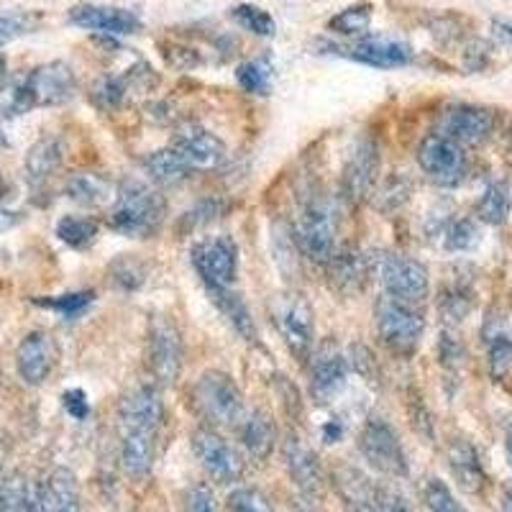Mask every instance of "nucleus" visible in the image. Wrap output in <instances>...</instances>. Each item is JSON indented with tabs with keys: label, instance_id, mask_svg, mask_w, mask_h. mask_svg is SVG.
I'll return each mask as SVG.
<instances>
[{
	"label": "nucleus",
	"instance_id": "obj_5",
	"mask_svg": "<svg viewBox=\"0 0 512 512\" xmlns=\"http://www.w3.org/2000/svg\"><path fill=\"white\" fill-rule=\"evenodd\" d=\"M272 318L287 351L300 364H308L315 349V313L308 297L303 292H282L272 305Z\"/></svg>",
	"mask_w": 512,
	"mask_h": 512
},
{
	"label": "nucleus",
	"instance_id": "obj_24",
	"mask_svg": "<svg viewBox=\"0 0 512 512\" xmlns=\"http://www.w3.org/2000/svg\"><path fill=\"white\" fill-rule=\"evenodd\" d=\"M70 21L75 26L90 31H103L111 36H128L141 29V21L136 13L126 8H108V6H77L70 11Z\"/></svg>",
	"mask_w": 512,
	"mask_h": 512
},
{
	"label": "nucleus",
	"instance_id": "obj_50",
	"mask_svg": "<svg viewBox=\"0 0 512 512\" xmlns=\"http://www.w3.org/2000/svg\"><path fill=\"white\" fill-rule=\"evenodd\" d=\"M349 364L361 374V377H367L369 382H374V377H377V359H374V354L364 344L351 346Z\"/></svg>",
	"mask_w": 512,
	"mask_h": 512
},
{
	"label": "nucleus",
	"instance_id": "obj_10",
	"mask_svg": "<svg viewBox=\"0 0 512 512\" xmlns=\"http://www.w3.org/2000/svg\"><path fill=\"white\" fill-rule=\"evenodd\" d=\"M418 164L423 175L438 187H456L466 177L464 146L441 134H428L420 141Z\"/></svg>",
	"mask_w": 512,
	"mask_h": 512
},
{
	"label": "nucleus",
	"instance_id": "obj_51",
	"mask_svg": "<svg viewBox=\"0 0 512 512\" xmlns=\"http://www.w3.org/2000/svg\"><path fill=\"white\" fill-rule=\"evenodd\" d=\"M31 29V18L24 13H8V16H0V44L13 41L16 36L26 34Z\"/></svg>",
	"mask_w": 512,
	"mask_h": 512
},
{
	"label": "nucleus",
	"instance_id": "obj_55",
	"mask_svg": "<svg viewBox=\"0 0 512 512\" xmlns=\"http://www.w3.org/2000/svg\"><path fill=\"white\" fill-rule=\"evenodd\" d=\"M21 223V216L18 213H11V210H0V231H11L13 226Z\"/></svg>",
	"mask_w": 512,
	"mask_h": 512
},
{
	"label": "nucleus",
	"instance_id": "obj_7",
	"mask_svg": "<svg viewBox=\"0 0 512 512\" xmlns=\"http://www.w3.org/2000/svg\"><path fill=\"white\" fill-rule=\"evenodd\" d=\"M359 451L372 469L387 477H408L410 464L405 446L390 423L379 415L367 418L359 433Z\"/></svg>",
	"mask_w": 512,
	"mask_h": 512
},
{
	"label": "nucleus",
	"instance_id": "obj_2",
	"mask_svg": "<svg viewBox=\"0 0 512 512\" xmlns=\"http://www.w3.org/2000/svg\"><path fill=\"white\" fill-rule=\"evenodd\" d=\"M167 216V200L141 180H126L116 190L111 210H108V226L128 239H149L159 231Z\"/></svg>",
	"mask_w": 512,
	"mask_h": 512
},
{
	"label": "nucleus",
	"instance_id": "obj_28",
	"mask_svg": "<svg viewBox=\"0 0 512 512\" xmlns=\"http://www.w3.org/2000/svg\"><path fill=\"white\" fill-rule=\"evenodd\" d=\"M208 295L213 300L223 318L233 326V331L239 333L244 341H254L256 338V323L251 318V310L241 292L231 290V287H208Z\"/></svg>",
	"mask_w": 512,
	"mask_h": 512
},
{
	"label": "nucleus",
	"instance_id": "obj_4",
	"mask_svg": "<svg viewBox=\"0 0 512 512\" xmlns=\"http://www.w3.org/2000/svg\"><path fill=\"white\" fill-rule=\"evenodd\" d=\"M372 274L382 282L384 292L400 303L418 305L428 297L431 280H428V269L413 259V256L395 254V251H374L369 254Z\"/></svg>",
	"mask_w": 512,
	"mask_h": 512
},
{
	"label": "nucleus",
	"instance_id": "obj_22",
	"mask_svg": "<svg viewBox=\"0 0 512 512\" xmlns=\"http://www.w3.org/2000/svg\"><path fill=\"white\" fill-rule=\"evenodd\" d=\"M34 512H80V484L75 472L57 466L36 487Z\"/></svg>",
	"mask_w": 512,
	"mask_h": 512
},
{
	"label": "nucleus",
	"instance_id": "obj_46",
	"mask_svg": "<svg viewBox=\"0 0 512 512\" xmlns=\"http://www.w3.org/2000/svg\"><path fill=\"white\" fill-rule=\"evenodd\" d=\"M228 512H274V507L259 489L239 487L228 495Z\"/></svg>",
	"mask_w": 512,
	"mask_h": 512
},
{
	"label": "nucleus",
	"instance_id": "obj_39",
	"mask_svg": "<svg viewBox=\"0 0 512 512\" xmlns=\"http://www.w3.org/2000/svg\"><path fill=\"white\" fill-rule=\"evenodd\" d=\"M410 180L402 175L390 177V180H384L382 187H379L377 198H374V208L382 210V213H390V210L402 208V205L408 203L410 198Z\"/></svg>",
	"mask_w": 512,
	"mask_h": 512
},
{
	"label": "nucleus",
	"instance_id": "obj_54",
	"mask_svg": "<svg viewBox=\"0 0 512 512\" xmlns=\"http://www.w3.org/2000/svg\"><path fill=\"white\" fill-rule=\"evenodd\" d=\"M492 31H495V36L500 41L512 44V26L510 24H505V21H492Z\"/></svg>",
	"mask_w": 512,
	"mask_h": 512
},
{
	"label": "nucleus",
	"instance_id": "obj_23",
	"mask_svg": "<svg viewBox=\"0 0 512 512\" xmlns=\"http://www.w3.org/2000/svg\"><path fill=\"white\" fill-rule=\"evenodd\" d=\"M446 461L448 472H451L454 482L464 489L466 495H479L487 487V472H484L479 451L474 448L472 441H466V438L451 441L446 451Z\"/></svg>",
	"mask_w": 512,
	"mask_h": 512
},
{
	"label": "nucleus",
	"instance_id": "obj_45",
	"mask_svg": "<svg viewBox=\"0 0 512 512\" xmlns=\"http://www.w3.org/2000/svg\"><path fill=\"white\" fill-rule=\"evenodd\" d=\"M146 280V267L136 259V256H123L118 262H113V285L121 290H139Z\"/></svg>",
	"mask_w": 512,
	"mask_h": 512
},
{
	"label": "nucleus",
	"instance_id": "obj_38",
	"mask_svg": "<svg viewBox=\"0 0 512 512\" xmlns=\"http://www.w3.org/2000/svg\"><path fill=\"white\" fill-rule=\"evenodd\" d=\"M34 98L29 93V85H26V77H18V80L8 82L6 88L0 90V113L6 118L24 116V113L34 111Z\"/></svg>",
	"mask_w": 512,
	"mask_h": 512
},
{
	"label": "nucleus",
	"instance_id": "obj_60",
	"mask_svg": "<svg viewBox=\"0 0 512 512\" xmlns=\"http://www.w3.org/2000/svg\"><path fill=\"white\" fill-rule=\"evenodd\" d=\"M6 195V180H3V172H0V200Z\"/></svg>",
	"mask_w": 512,
	"mask_h": 512
},
{
	"label": "nucleus",
	"instance_id": "obj_43",
	"mask_svg": "<svg viewBox=\"0 0 512 512\" xmlns=\"http://www.w3.org/2000/svg\"><path fill=\"white\" fill-rule=\"evenodd\" d=\"M479 244V226L472 218H459V221L448 223L443 231V246L448 251H469Z\"/></svg>",
	"mask_w": 512,
	"mask_h": 512
},
{
	"label": "nucleus",
	"instance_id": "obj_15",
	"mask_svg": "<svg viewBox=\"0 0 512 512\" xmlns=\"http://www.w3.org/2000/svg\"><path fill=\"white\" fill-rule=\"evenodd\" d=\"M164 423V400L157 384H141L121 397L118 425L123 431L159 433Z\"/></svg>",
	"mask_w": 512,
	"mask_h": 512
},
{
	"label": "nucleus",
	"instance_id": "obj_3",
	"mask_svg": "<svg viewBox=\"0 0 512 512\" xmlns=\"http://www.w3.org/2000/svg\"><path fill=\"white\" fill-rule=\"evenodd\" d=\"M192 402L200 418L213 428H239L244 420V395L231 374L208 369L192 387Z\"/></svg>",
	"mask_w": 512,
	"mask_h": 512
},
{
	"label": "nucleus",
	"instance_id": "obj_30",
	"mask_svg": "<svg viewBox=\"0 0 512 512\" xmlns=\"http://www.w3.org/2000/svg\"><path fill=\"white\" fill-rule=\"evenodd\" d=\"M482 338L487 344V367L495 379H505L512 369V338L507 336L505 328L500 326L497 313H489L487 323L482 328Z\"/></svg>",
	"mask_w": 512,
	"mask_h": 512
},
{
	"label": "nucleus",
	"instance_id": "obj_11",
	"mask_svg": "<svg viewBox=\"0 0 512 512\" xmlns=\"http://www.w3.org/2000/svg\"><path fill=\"white\" fill-rule=\"evenodd\" d=\"M192 267L208 287H233L239 274V251L228 236L198 241L192 246Z\"/></svg>",
	"mask_w": 512,
	"mask_h": 512
},
{
	"label": "nucleus",
	"instance_id": "obj_34",
	"mask_svg": "<svg viewBox=\"0 0 512 512\" xmlns=\"http://www.w3.org/2000/svg\"><path fill=\"white\" fill-rule=\"evenodd\" d=\"M34 497L24 474H11L0 482V512H34Z\"/></svg>",
	"mask_w": 512,
	"mask_h": 512
},
{
	"label": "nucleus",
	"instance_id": "obj_53",
	"mask_svg": "<svg viewBox=\"0 0 512 512\" xmlns=\"http://www.w3.org/2000/svg\"><path fill=\"white\" fill-rule=\"evenodd\" d=\"M487 59H489V47L487 44H484V41H472V44H469V47H466V52H464V64L466 67H469V70L472 72H477V70H482L484 64H487Z\"/></svg>",
	"mask_w": 512,
	"mask_h": 512
},
{
	"label": "nucleus",
	"instance_id": "obj_27",
	"mask_svg": "<svg viewBox=\"0 0 512 512\" xmlns=\"http://www.w3.org/2000/svg\"><path fill=\"white\" fill-rule=\"evenodd\" d=\"M239 438L246 454L254 461H264L277 448V423L264 410L244 415L239 425Z\"/></svg>",
	"mask_w": 512,
	"mask_h": 512
},
{
	"label": "nucleus",
	"instance_id": "obj_42",
	"mask_svg": "<svg viewBox=\"0 0 512 512\" xmlns=\"http://www.w3.org/2000/svg\"><path fill=\"white\" fill-rule=\"evenodd\" d=\"M369 21H372V8L364 3V6H351L346 11H341L338 16H333L328 21V29L336 31V34L344 36H356L364 34L369 29Z\"/></svg>",
	"mask_w": 512,
	"mask_h": 512
},
{
	"label": "nucleus",
	"instance_id": "obj_41",
	"mask_svg": "<svg viewBox=\"0 0 512 512\" xmlns=\"http://www.w3.org/2000/svg\"><path fill=\"white\" fill-rule=\"evenodd\" d=\"M423 500L425 507L431 512H469L464 505L459 502V497L451 492L446 482L441 479H428L423 489Z\"/></svg>",
	"mask_w": 512,
	"mask_h": 512
},
{
	"label": "nucleus",
	"instance_id": "obj_61",
	"mask_svg": "<svg viewBox=\"0 0 512 512\" xmlns=\"http://www.w3.org/2000/svg\"><path fill=\"white\" fill-rule=\"evenodd\" d=\"M0 390H3V374H0Z\"/></svg>",
	"mask_w": 512,
	"mask_h": 512
},
{
	"label": "nucleus",
	"instance_id": "obj_26",
	"mask_svg": "<svg viewBox=\"0 0 512 512\" xmlns=\"http://www.w3.org/2000/svg\"><path fill=\"white\" fill-rule=\"evenodd\" d=\"M159 433H121V466L131 479H144L152 474L157 461Z\"/></svg>",
	"mask_w": 512,
	"mask_h": 512
},
{
	"label": "nucleus",
	"instance_id": "obj_47",
	"mask_svg": "<svg viewBox=\"0 0 512 512\" xmlns=\"http://www.w3.org/2000/svg\"><path fill=\"white\" fill-rule=\"evenodd\" d=\"M126 93L128 90L123 77H103V80L93 88V100L100 105V108L111 111V108H116V105L123 103Z\"/></svg>",
	"mask_w": 512,
	"mask_h": 512
},
{
	"label": "nucleus",
	"instance_id": "obj_40",
	"mask_svg": "<svg viewBox=\"0 0 512 512\" xmlns=\"http://www.w3.org/2000/svg\"><path fill=\"white\" fill-rule=\"evenodd\" d=\"M93 292L82 290V292H67V295H57V297H36L34 303L41 305V308L57 310L62 313L64 318H75V315L85 313L88 305L93 303Z\"/></svg>",
	"mask_w": 512,
	"mask_h": 512
},
{
	"label": "nucleus",
	"instance_id": "obj_48",
	"mask_svg": "<svg viewBox=\"0 0 512 512\" xmlns=\"http://www.w3.org/2000/svg\"><path fill=\"white\" fill-rule=\"evenodd\" d=\"M182 510L185 512H221L216 495L208 484H190L182 492Z\"/></svg>",
	"mask_w": 512,
	"mask_h": 512
},
{
	"label": "nucleus",
	"instance_id": "obj_57",
	"mask_svg": "<svg viewBox=\"0 0 512 512\" xmlns=\"http://www.w3.org/2000/svg\"><path fill=\"white\" fill-rule=\"evenodd\" d=\"M505 451H507V461H510V466H512V425L507 428V433H505Z\"/></svg>",
	"mask_w": 512,
	"mask_h": 512
},
{
	"label": "nucleus",
	"instance_id": "obj_9",
	"mask_svg": "<svg viewBox=\"0 0 512 512\" xmlns=\"http://www.w3.org/2000/svg\"><path fill=\"white\" fill-rule=\"evenodd\" d=\"M192 454L200 461L203 472L218 484H233L244 477V459L226 438L213 428L192 431Z\"/></svg>",
	"mask_w": 512,
	"mask_h": 512
},
{
	"label": "nucleus",
	"instance_id": "obj_13",
	"mask_svg": "<svg viewBox=\"0 0 512 512\" xmlns=\"http://www.w3.org/2000/svg\"><path fill=\"white\" fill-rule=\"evenodd\" d=\"M495 131V113L482 105L456 103L448 105L446 111L438 116L436 134L456 141L459 146H479L487 141Z\"/></svg>",
	"mask_w": 512,
	"mask_h": 512
},
{
	"label": "nucleus",
	"instance_id": "obj_36",
	"mask_svg": "<svg viewBox=\"0 0 512 512\" xmlns=\"http://www.w3.org/2000/svg\"><path fill=\"white\" fill-rule=\"evenodd\" d=\"M236 80H239L244 93L269 95V90H272V67L264 59H251V62L239 64Z\"/></svg>",
	"mask_w": 512,
	"mask_h": 512
},
{
	"label": "nucleus",
	"instance_id": "obj_1",
	"mask_svg": "<svg viewBox=\"0 0 512 512\" xmlns=\"http://www.w3.org/2000/svg\"><path fill=\"white\" fill-rule=\"evenodd\" d=\"M295 241L297 249L315 264H326L338 249L336 205L320 185H305L297 195Z\"/></svg>",
	"mask_w": 512,
	"mask_h": 512
},
{
	"label": "nucleus",
	"instance_id": "obj_56",
	"mask_svg": "<svg viewBox=\"0 0 512 512\" xmlns=\"http://www.w3.org/2000/svg\"><path fill=\"white\" fill-rule=\"evenodd\" d=\"M500 510L502 512H512V479H507L502 484V492H500Z\"/></svg>",
	"mask_w": 512,
	"mask_h": 512
},
{
	"label": "nucleus",
	"instance_id": "obj_29",
	"mask_svg": "<svg viewBox=\"0 0 512 512\" xmlns=\"http://www.w3.org/2000/svg\"><path fill=\"white\" fill-rule=\"evenodd\" d=\"M64 149L62 141L54 139V136H44V139L36 141L34 146L26 154V177H29L31 185H44L49 177L62 167Z\"/></svg>",
	"mask_w": 512,
	"mask_h": 512
},
{
	"label": "nucleus",
	"instance_id": "obj_25",
	"mask_svg": "<svg viewBox=\"0 0 512 512\" xmlns=\"http://www.w3.org/2000/svg\"><path fill=\"white\" fill-rule=\"evenodd\" d=\"M351 59L377 70H397L405 64L413 62V49L408 44L395 39H382V36H367V39L356 41L354 47L346 49Z\"/></svg>",
	"mask_w": 512,
	"mask_h": 512
},
{
	"label": "nucleus",
	"instance_id": "obj_18",
	"mask_svg": "<svg viewBox=\"0 0 512 512\" xmlns=\"http://www.w3.org/2000/svg\"><path fill=\"white\" fill-rule=\"evenodd\" d=\"M328 274V285L338 292V295H359L364 287H367L369 274H372V264H369V254H364L356 246L346 244L338 246L333 251V256L326 264Z\"/></svg>",
	"mask_w": 512,
	"mask_h": 512
},
{
	"label": "nucleus",
	"instance_id": "obj_49",
	"mask_svg": "<svg viewBox=\"0 0 512 512\" xmlns=\"http://www.w3.org/2000/svg\"><path fill=\"white\" fill-rule=\"evenodd\" d=\"M438 351H441V364L448 369H459L461 361H464V346H461L459 338L451 331L441 333V344H438Z\"/></svg>",
	"mask_w": 512,
	"mask_h": 512
},
{
	"label": "nucleus",
	"instance_id": "obj_35",
	"mask_svg": "<svg viewBox=\"0 0 512 512\" xmlns=\"http://www.w3.org/2000/svg\"><path fill=\"white\" fill-rule=\"evenodd\" d=\"M57 236L72 249H90L98 239V223L93 218L82 216H64L57 223Z\"/></svg>",
	"mask_w": 512,
	"mask_h": 512
},
{
	"label": "nucleus",
	"instance_id": "obj_14",
	"mask_svg": "<svg viewBox=\"0 0 512 512\" xmlns=\"http://www.w3.org/2000/svg\"><path fill=\"white\" fill-rule=\"evenodd\" d=\"M169 146L180 154L190 172H213L226 162L228 154L226 144L198 123H187V126L177 128L175 139Z\"/></svg>",
	"mask_w": 512,
	"mask_h": 512
},
{
	"label": "nucleus",
	"instance_id": "obj_52",
	"mask_svg": "<svg viewBox=\"0 0 512 512\" xmlns=\"http://www.w3.org/2000/svg\"><path fill=\"white\" fill-rule=\"evenodd\" d=\"M62 400H64V408H67V413H70L75 420H85L90 415L88 397H85V392L82 390L64 392Z\"/></svg>",
	"mask_w": 512,
	"mask_h": 512
},
{
	"label": "nucleus",
	"instance_id": "obj_59",
	"mask_svg": "<svg viewBox=\"0 0 512 512\" xmlns=\"http://www.w3.org/2000/svg\"><path fill=\"white\" fill-rule=\"evenodd\" d=\"M507 159L512 164V126H510V134H507Z\"/></svg>",
	"mask_w": 512,
	"mask_h": 512
},
{
	"label": "nucleus",
	"instance_id": "obj_44",
	"mask_svg": "<svg viewBox=\"0 0 512 512\" xmlns=\"http://www.w3.org/2000/svg\"><path fill=\"white\" fill-rule=\"evenodd\" d=\"M231 16L236 18L246 31H251V34L256 36H274V31H277L274 18L269 16L267 11H262V8L249 6V3H241V6L233 8Z\"/></svg>",
	"mask_w": 512,
	"mask_h": 512
},
{
	"label": "nucleus",
	"instance_id": "obj_8",
	"mask_svg": "<svg viewBox=\"0 0 512 512\" xmlns=\"http://www.w3.org/2000/svg\"><path fill=\"white\" fill-rule=\"evenodd\" d=\"M146 361L159 387L175 384L182 372V338L177 326L164 315H154L146 338Z\"/></svg>",
	"mask_w": 512,
	"mask_h": 512
},
{
	"label": "nucleus",
	"instance_id": "obj_37",
	"mask_svg": "<svg viewBox=\"0 0 512 512\" xmlns=\"http://www.w3.org/2000/svg\"><path fill=\"white\" fill-rule=\"evenodd\" d=\"M472 308H474V297L464 285H454V287H446V290H441L438 310H441L443 320H446V323H451V326H454V323H461L466 315L472 313Z\"/></svg>",
	"mask_w": 512,
	"mask_h": 512
},
{
	"label": "nucleus",
	"instance_id": "obj_33",
	"mask_svg": "<svg viewBox=\"0 0 512 512\" xmlns=\"http://www.w3.org/2000/svg\"><path fill=\"white\" fill-rule=\"evenodd\" d=\"M510 208H512V195H510V187L507 182H492L487 190L482 192V198L477 203V218L487 226H502L510 216Z\"/></svg>",
	"mask_w": 512,
	"mask_h": 512
},
{
	"label": "nucleus",
	"instance_id": "obj_58",
	"mask_svg": "<svg viewBox=\"0 0 512 512\" xmlns=\"http://www.w3.org/2000/svg\"><path fill=\"white\" fill-rule=\"evenodd\" d=\"M6 72H8V62H6V57L0 54V80L6 77Z\"/></svg>",
	"mask_w": 512,
	"mask_h": 512
},
{
	"label": "nucleus",
	"instance_id": "obj_19",
	"mask_svg": "<svg viewBox=\"0 0 512 512\" xmlns=\"http://www.w3.org/2000/svg\"><path fill=\"white\" fill-rule=\"evenodd\" d=\"M26 85H29V93L34 98V105H62L67 100H72L77 90L75 72H72L70 64L64 62H47L39 64L36 70H31L26 75Z\"/></svg>",
	"mask_w": 512,
	"mask_h": 512
},
{
	"label": "nucleus",
	"instance_id": "obj_20",
	"mask_svg": "<svg viewBox=\"0 0 512 512\" xmlns=\"http://www.w3.org/2000/svg\"><path fill=\"white\" fill-rule=\"evenodd\" d=\"M282 456H285L287 474L300 489V495L315 500L323 489V469H320V461L313 448L297 433H287L285 441H282Z\"/></svg>",
	"mask_w": 512,
	"mask_h": 512
},
{
	"label": "nucleus",
	"instance_id": "obj_21",
	"mask_svg": "<svg viewBox=\"0 0 512 512\" xmlns=\"http://www.w3.org/2000/svg\"><path fill=\"white\" fill-rule=\"evenodd\" d=\"M331 482L349 512H382L384 487L354 466H336Z\"/></svg>",
	"mask_w": 512,
	"mask_h": 512
},
{
	"label": "nucleus",
	"instance_id": "obj_17",
	"mask_svg": "<svg viewBox=\"0 0 512 512\" xmlns=\"http://www.w3.org/2000/svg\"><path fill=\"white\" fill-rule=\"evenodd\" d=\"M310 395L320 405L336 400L349 379V359L333 344H326L318 354H310Z\"/></svg>",
	"mask_w": 512,
	"mask_h": 512
},
{
	"label": "nucleus",
	"instance_id": "obj_32",
	"mask_svg": "<svg viewBox=\"0 0 512 512\" xmlns=\"http://www.w3.org/2000/svg\"><path fill=\"white\" fill-rule=\"evenodd\" d=\"M141 164H144L146 175L152 177L157 185H177V182H185L187 177L192 175L190 169H187V164L182 162L180 154H177L172 146L149 154Z\"/></svg>",
	"mask_w": 512,
	"mask_h": 512
},
{
	"label": "nucleus",
	"instance_id": "obj_31",
	"mask_svg": "<svg viewBox=\"0 0 512 512\" xmlns=\"http://www.w3.org/2000/svg\"><path fill=\"white\" fill-rule=\"evenodd\" d=\"M64 192H67V198L75 200L77 205H85V208H100V205L116 198L111 180H105L103 175H95V172L72 175L64 185Z\"/></svg>",
	"mask_w": 512,
	"mask_h": 512
},
{
	"label": "nucleus",
	"instance_id": "obj_16",
	"mask_svg": "<svg viewBox=\"0 0 512 512\" xmlns=\"http://www.w3.org/2000/svg\"><path fill=\"white\" fill-rule=\"evenodd\" d=\"M59 359V346L52 333L31 331L21 338L16 349V372L29 387H39L54 372Z\"/></svg>",
	"mask_w": 512,
	"mask_h": 512
},
{
	"label": "nucleus",
	"instance_id": "obj_6",
	"mask_svg": "<svg viewBox=\"0 0 512 512\" xmlns=\"http://www.w3.org/2000/svg\"><path fill=\"white\" fill-rule=\"evenodd\" d=\"M374 320L382 344L397 356H410L418 349L425 331V320L413 305L400 303L395 297L384 295L374 305Z\"/></svg>",
	"mask_w": 512,
	"mask_h": 512
},
{
	"label": "nucleus",
	"instance_id": "obj_12",
	"mask_svg": "<svg viewBox=\"0 0 512 512\" xmlns=\"http://www.w3.org/2000/svg\"><path fill=\"white\" fill-rule=\"evenodd\" d=\"M379 177V146L372 136L361 139L351 152L344 172H341V200L349 208H356L372 198Z\"/></svg>",
	"mask_w": 512,
	"mask_h": 512
}]
</instances>
